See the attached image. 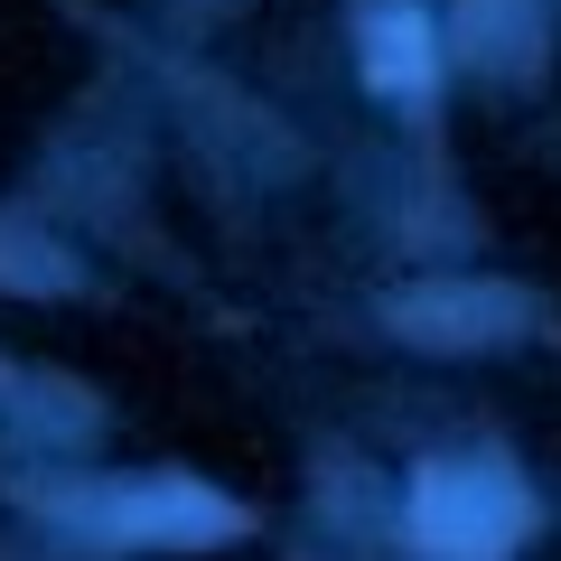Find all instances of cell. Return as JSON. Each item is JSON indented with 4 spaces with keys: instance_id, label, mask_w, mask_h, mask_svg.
Listing matches in <instances>:
<instances>
[{
    "instance_id": "cell-1",
    "label": "cell",
    "mask_w": 561,
    "mask_h": 561,
    "mask_svg": "<svg viewBox=\"0 0 561 561\" xmlns=\"http://www.w3.org/2000/svg\"><path fill=\"white\" fill-rule=\"evenodd\" d=\"M412 524L431 552H459V561H486L524 534V496L496 478V468H421L412 486Z\"/></svg>"
},
{
    "instance_id": "cell-2",
    "label": "cell",
    "mask_w": 561,
    "mask_h": 561,
    "mask_svg": "<svg viewBox=\"0 0 561 561\" xmlns=\"http://www.w3.org/2000/svg\"><path fill=\"white\" fill-rule=\"evenodd\" d=\"M383 319L412 346H496V337H515L534 319V300L505 290V280H459V290H402Z\"/></svg>"
},
{
    "instance_id": "cell-3",
    "label": "cell",
    "mask_w": 561,
    "mask_h": 561,
    "mask_svg": "<svg viewBox=\"0 0 561 561\" xmlns=\"http://www.w3.org/2000/svg\"><path fill=\"white\" fill-rule=\"evenodd\" d=\"M113 534L122 542H225V534H243V515L216 505L206 486H131L113 505Z\"/></svg>"
},
{
    "instance_id": "cell-4",
    "label": "cell",
    "mask_w": 561,
    "mask_h": 561,
    "mask_svg": "<svg viewBox=\"0 0 561 561\" xmlns=\"http://www.w3.org/2000/svg\"><path fill=\"white\" fill-rule=\"evenodd\" d=\"M365 76H375L383 94H421V84H431V28H421L412 10H383V20L365 28Z\"/></svg>"
}]
</instances>
